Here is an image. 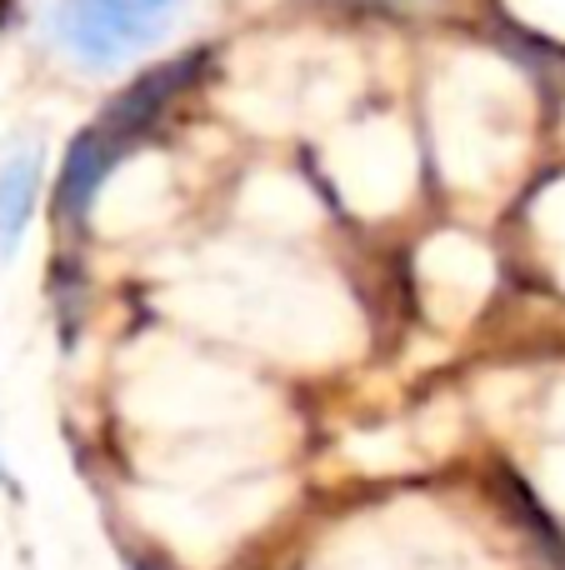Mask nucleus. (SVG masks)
I'll return each instance as SVG.
<instances>
[{"instance_id": "obj_1", "label": "nucleus", "mask_w": 565, "mask_h": 570, "mask_svg": "<svg viewBox=\"0 0 565 570\" xmlns=\"http://www.w3.org/2000/svg\"><path fill=\"white\" fill-rule=\"evenodd\" d=\"M156 16L136 0H60L56 6V40L86 66H116L140 40H150Z\"/></svg>"}, {"instance_id": "obj_2", "label": "nucleus", "mask_w": 565, "mask_h": 570, "mask_svg": "<svg viewBox=\"0 0 565 570\" xmlns=\"http://www.w3.org/2000/svg\"><path fill=\"white\" fill-rule=\"evenodd\" d=\"M40 176H46L40 150H16V156H6V166H0V261L16 256L20 236H26L30 216H36Z\"/></svg>"}, {"instance_id": "obj_3", "label": "nucleus", "mask_w": 565, "mask_h": 570, "mask_svg": "<svg viewBox=\"0 0 565 570\" xmlns=\"http://www.w3.org/2000/svg\"><path fill=\"white\" fill-rule=\"evenodd\" d=\"M110 160H116V146H106V130H86V136H76L70 160H66V176H60V206H66L70 216L96 200Z\"/></svg>"}, {"instance_id": "obj_4", "label": "nucleus", "mask_w": 565, "mask_h": 570, "mask_svg": "<svg viewBox=\"0 0 565 570\" xmlns=\"http://www.w3.org/2000/svg\"><path fill=\"white\" fill-rule=\"evenodd\" d=\"M136 6L146 10V16H160V10H166V6H176V0H136Z\"/></svg>"}, {"instance_id": "obj_5", "label": "nucleus", "mask_w": 565, "mask_h": 570, "mask_svg": "<svg viewBox=\"0 0 565 570\" xmlns=\"http://www.w3.org/2000/svg\"><path fill=\"white\" fill-rule=\"evenodd\" d=\"M0 481H6V471H0Z\"/></svg>"}]
</instances>
